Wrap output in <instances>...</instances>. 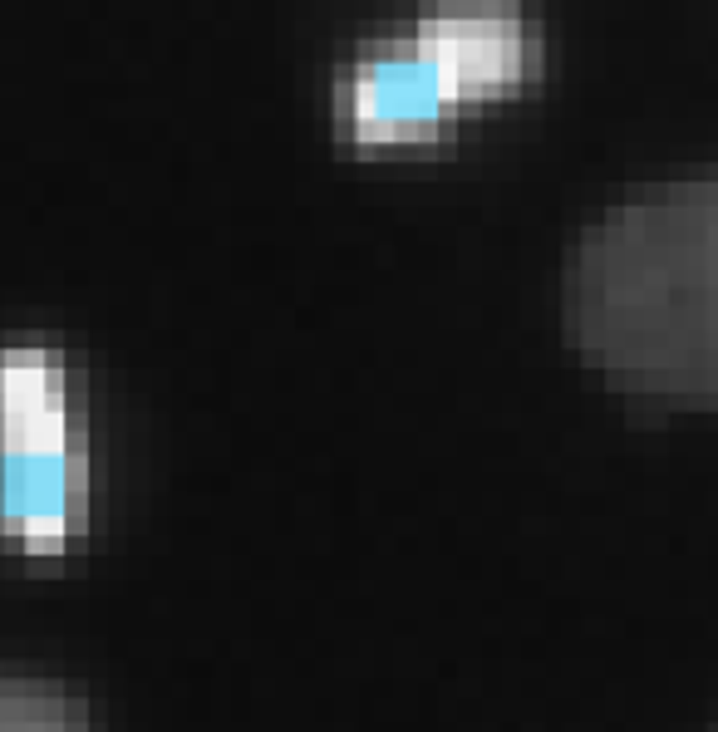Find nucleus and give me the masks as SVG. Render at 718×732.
I'll list each match as a JSON object with an SVG mask.
<instances>
[{
  "instance_id": "obj_1",
  "label": "nucleus",
  "mask_w": 718,
  "mask_h": 732,
  "mask_svg": "<svg viewBox=\"0 0 718 732\" xmlns=\"http://www.w3.org/2000/svg\"><path fill=\"white\" fill-rule=\"evenodd\" d=\"M571 349L645 403H718V172L605 207L561 281Z\"/></svg>"
},
{
  "instance_id": "obj_2",
  "label": "nucleus",
  "mask_w": 718,
  "mask_h": 732,
  "mask_svg": "<svg viewBox=\"0 0 718 732\" xmlns=\"http://www.w3.org/2000/svg\"><path fill=\"white\" fill-rule=\"evenodd\" d=\"M546 40L507 0H438L409 35L364 45L335 84V128L350 148L448 143L473 104L522 94Z\"/></svg>"
},
{
  "instance_id": "obj_3",
  "label": "nucleus",
  "mask_w": 718,
  "mask_h": 732,
  "mask_svg": "<svg viewBox=\"0 0 718 732\" xmlns=\"http://www.w3.org/2000/svg\"><path fill=\"white\" fill-rule=\"evenodd\" d=\"M94 457L60 344H0V551L60 561L84 546Z\"/></svg>"
},
{
  "instance_id": "obj_4",
  "label": "nucleus",
  "mask_w": 718,
  "mask_h": 732,
  "mask_svg": "<svg viewBox=\"0 0 718 732\" xmlns=\"http://www.w3.org/2000/svg\"><path fill=\"white\" fill-rule=\"evenodd\" d=\"M0 732H94V713L64 683L0 674Z\"/></svg>"
}]
</instances>
